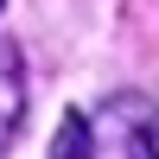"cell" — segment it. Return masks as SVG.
Returning <instances> with one entry per match:
<instances>
[{
  "mask_svg": "<svg viewBox=\"0 0 159 159\" xmlns=\"http://www.w3.org/2000/svg\"><path fill=\"white\" fill-rule=\"evenodd\" d=\"M0 7H7V0H0Z\"/></svg>",
  "mask_w": 159,
  "mask_h": 159,
  "instance_id": "3",
  "label": "cell"
},
{
  "mask_svg": "<svg viewBox=\"0 0 159 159\" xmlns=\"http://www.w3.org/2000/svg\"><path fill=\"white\" fill-rule=\"evenodd\" d=\"M19 121H25V64H19V45L0 38V153L13 147Z\"/></svg>",
  "mask_w": 159,
  "mask_h": 159,
  "instance_id": "2",
  "label": "cell"
},
{
  "mask_svg": "<svg viewBox=\"0 0 159 159\" xmlns=\"http://www.w3.org/2000/svg\"><path fill=\"white\" fill-rule=\"evenodd\" d=\"M57 159H159V108L140 89H115L76 108L57 134Z\"/></svg>",
  "mask_w": 159,
  "mask_h": 159,
  "instance_id": "1",
  "label": "cell"
}]
</instances>
